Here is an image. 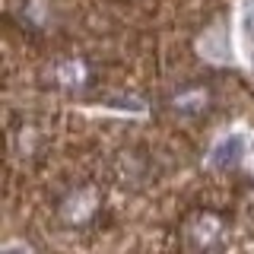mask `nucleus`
<instances>
[{
	"label": "nucleus",
	"mask_w": 254,
	"mask_h": 254,
	"mask_svg": "<svg viewBox=\"0 0 254 254\" xmlns=\"http://www.w3.org/2000/svg\"><path fill=\"white\" fill-rule=\"evenodd\" d=\"M242 149H245L242 137H229V140H222L219 146L213 149V165H216V169H229V165H235V162H238V156H242Z\"/></svg>",
	"instance_id": "f257e3e1"
}]
</instances>
